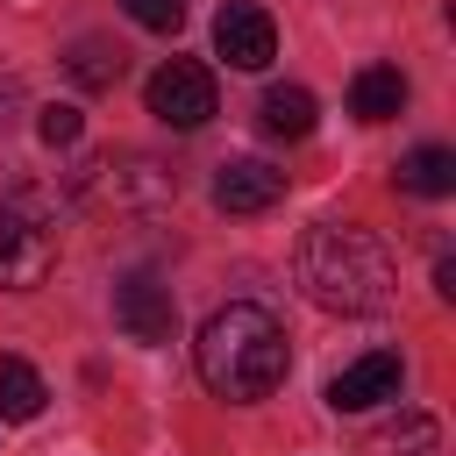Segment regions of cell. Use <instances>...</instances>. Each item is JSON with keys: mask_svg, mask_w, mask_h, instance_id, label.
Here are the masks:
<instances>
[{"mask_svg": "<svg viewBox=\"0 0 456 456\" xmlns=\"http://www.w3.org/2000/svg\"><path fill=\"white\" fill-rule=\"evenodd\" d=\"M192 356H200V385H207L214 399H228V406L271 399V392L285 385V363H292L285 321H278L271 306H256V299H228L221 314H207Z\"/></svg>", "mask_w": 456, "mask_h": 456, "instance_id": "cell-1", "label": "cell"}, {"mask_svg": "<svg viewBox=\"0 0 456 456\" xmlns=\"http://www.w3.org/2000/svg\"><path fill=\"white\" fill-rule=\"evenodd\" d=\"M299 285L328 314H385L399 292L392 249L356 221H321L299 235Z\"/></svg>", "mask_w": 456, "mask_h": 456, "instance_id": "cell-2", "label": "cell"}, {"mask_svg": "<svg viewBox=\"0 0 456 456\" xmlns=\"http://www.w3.org/2000/svg\"><path fill=\"white\" fill-rule=\"evenodd\" d=\"M64 192L86 207V214H114V221H150L178 200V171L150 150H100V157H78Z\"/></svg>", "mask_w": 456, "mask_h": 456, "instance_id": "cell-3", "label": "cell"}, {"mask_svg": "<svg viewBox=\"0 0 456 456\" xmlns=\"http://www.w3.org/2000/svg\"><path fill=\"white\" fill-rule=\"evenodd\" d=\"M142 107L164 121V128H207L214 121V71L192 64V57H164L142 86Z\"/></svg>", "mask_w": 456, "mask_h": 456, "instance_id": "cell-4", "label": "cell"}, {"mask_svg": "<svg viewBox=\"0 0 456 456\" xmlns=\"http://www.w3.org/2000/svg\"><path fill=\"white\" fill-rule=\"evenodd\" d=\"M114 328L128 335V342H171V328H178V306H171V285L157 278V271H128L121 285H114Z\"/></svg>", "mask_w": 456, "mask_h": 456, "instance_id": "cell-5", "label": "cell"}, {"mask_svg": "<svg viewBox=\"0 0 456 456\" xmlns=\"http://www.w3.org/2000/svg\"><path fill=\"white\" fill-rule=\"evenodd\" d=\"M57 271V228L50 221H21L0 207V285L7 292H28Z\"/></svg>", "mask_w": 456, "mask_h": 456, "instance_id": "cell-6", "label": "cell"}, {"mask_svg": "<svg viewBox=\"0 0 456 456\" xmlns=\"http://www.w3.org/2000/svg\"><path fill=\"white\" fill-rule=\"evenodd\" d=\"M214 57H228L235 71H264L278 57V21L264 7H249V0H228L214 14Z\"/></svg>", "mask_w": 456, "mask_h": 456, "instance_id": "cell-7", "label": "cell"}, {"mask_svg": "<svg viewBox=\"0 0 456 456\" xmlns=\"http://www.w3.org/2000/svg\"><path fill=\"white\" fill-rule=\"evenodd\" d=\"M399 385H406V363H399L392 349H370V356H356L349 370L328 378V406H335V413H370V406L399 399Z\"/></svg>", "mask_w": 456, "mask_h": 456, "instance_id": "cell-8", "label": "cell"}, {"mask_svg": "<svg viewBox=\"0 0 456 456\" xmlns=\"http://www.w3.org/2000/svg\"><path fill=\"white\" fill-rule=\"evenodd\" d=\"M285 200V171L264 164V157H228L214 171V207L221 214H271Z\"/></svg>", "mask_w": 456, "mask_h": 456, "instance_id": "cell-9", "label": "cell"}, {"mask_svg": "<svg viewBox=\"0 0 456 456\" xmlns=\"http://www.w3.org/2000/svg\"><path fill=\"white\" fill-rule=\"evenodd\" d=\"M399 107H406V71L399 64H363L349 78V114L356 121H392Z\"/></svg>", "mask_w": 456, "mask_h": 456, "instance_id": "cell-10", "label": "cell"}, {"mask_svg": "<svg viewBox=\"0 0 456 456\" xmlns=\"http://www.w3.org/2000/svg\"><path fill=\"white\" fill-rule=\"evenodd\" d=\"M314 93L306 86H271L264 100H256V128L271 135V142H299V135H314Z\"/></svg>", "mask_w": 456, "mask_h": 456, "instance_id": "cell-11", "label": "cell"}, {"mask_svg": "<svg viewBox=\"0 0 456 456\" xmlns=\"http://www.w3.org/2000/svg\"><path fill=\"white\" fill-rule=\"evenodd\" d=\"M399 192H413V200H449V192H456V150H442V142L406 150V157H399Z\"/></svg>", "mask_w": 456, "mask_h": 456, "instance_id": "cell-12", "label": "cell"}, {"mask_svg": "<svg viewBox=\"0 0 456 456\" xmlns=\"http://www.w3.org/2000/svg\"><path fill=\"white\" fill-rule=\"evenodd\" d=\"M121 64H128V57H121L107 36H78V43L64 50V71H71L78 93H114V86H121Z\"/></svg>", "mask_w": 456, "mask_h": 456, "instance_id": "cell-13", "label": "cell"}, {"mask_svg": "<svg viewBox=\"0 0 456 456\" xmlns=\"http://www.w3.org/2000/svg\"><path fill=\"white\" fill-rule=\"evenodd\" d=\"M43 399H50L43 370H36L28 356H0V420H36Z\"/></svg>", "mask_w": 456, "mask_h": 456, "instance_id": "cell-14", "label": "cell"}, {"mask_svg": "<svg viewBox=\"0 0 456 456\" xmlns=\"http://www.w3.org/2000/svg\"><path fill=\"white\" fill-rule=\"evenodd\" d=\"M356 456H435V420L428 413H406L392 428H370L356 442Z\"/></svg>", "mask_w": 456, "mask_h": 456, "instance_id": "cell-15", "label": "cell"}, {"mask_svg": "<svg viewBox=\"0 0 456 456\" xmlns=\"http://www.w3.org/2000/svg\"><path fill=\"white\" fill-rule=\"evenodd\" d=\"M0 207L21 214V221H57V185H36L21 164H7V178H0Z\"/></svg>", "mask_w": 456, "mask_h": 456, "instance_id": "cell-16", "label": "cell"}, {"mask_svg": "<svg viewBox=\"0 0 456 456\" xmlns=\"http://www.w3.org/2000/svg\"><path fill=\"white\" fill-rule=\"evenodd\" d=\"M121 14L150 36H178L185 28V0H121Z\"/></svg>", "mask_w": 456, "mask_h": 456, "instance_id": "cell-17", "label": "cell"}, {"mask_svg": "<svg viewBox=\"0 0 456 456\" xmlns=\"http://www.w3.org/2000/svg\"><path fill=\"white\" fill-rule=\"evenodd\" d=\"M78 128H86V114H78L71 100H57V107H43V114H36V135H43L50 150H71V142H78Z\"/></svg>", "mask_w": 456, "mask_h": 456, "instance_id": "cell-18", "label": "cell"}, {"mask_svg": "<svg viewBox=\"0 0 456 456\" xmlns=\"http://www.w3.org/2000/svg\"><path fill=\"white\" fill-rule=\"evenodd\" d=\"M435 292H442V299H456V256H442V264H435Z\"/></svg>", "mask_w": 456, "mask_h": 456, "instance_id": "cell-19", "label": "cell"}]
</instances>
